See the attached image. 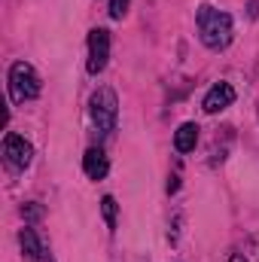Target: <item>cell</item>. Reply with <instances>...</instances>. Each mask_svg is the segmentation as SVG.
Here are the masks:
<instances>
[{"instance_id":"1","label":"cell","mask_w":259,"mask_h":262,"mask_svg":"<svg viewBox=\"0 0 259 262\" xmlns=\"http://www.w3.org/2000/svg\"><path fill=\"white\" fill-rule=\"evenodd\" d=\"M198 34H201V43L207 49H226L232 43V15L229 12H220L213 6H198Z\"/></svg>"},{"instance_id":"2","label":"cell","mask_w":259,"mask_h":262,"mask_svg":"<svg viewBox=\"0 0 259 262\" xmlns=\"http://www.w3.org/2000/svg\"><path fill=\"white\" fill-rule=\"evenodd\" d=\"M40 89H43L40 85V76H37V70L31 64L15 61V64L9 67V92H12V101L15 104H25V101L37 98Z\"/></svg>"},{"instance_id":"3","label":"cell","mask_w":259,"mask_h":262,"mask_svg":"<svg viewBox=\"0 0 259 262\" xmlns=\"http://www.w3.org/2000/svg\"><path fill=\"white\" fill-rule=\"evenodd\" d=\"M116 116H119V101L113 89H98L92 95V122L98 125L101 134H110L116 128Z\"/></svg>"},{"instance_id":"4","label":"cell","mask_w":259,"mask_h":262,"mask_svg":"<svg viewBox=\"0 0 259 262\" xmlns=\"http://www.w3.org/2000/svg\"><path fill=\"white\" fill-rule=\"evenodd\" d=\"M110 58V31L95 28L89 34V73H101Z\"/></svg>"},{"instance_id":"5","label":"cell","mask_w":259,"mask_h":262,"mask_svg":"<svg viewBox=\"0 0 259 262\" xmlns=\"http://www.w3.org/2000/svg\"><path fill=\"white\" fill-rule=\"evenodd\" d=\"M3 156H6V162H9L12 168L25 171V168L31 165L34 146H31V143H28L21 134H6V140H3Z\"/></svg>"},{"instance_id":"6","label":"cell","mask_w":259,"mask_h":262,"mask_svg":"<svg viewBox=\"0 0 259 262\" xmlns=\"http://www.w3.org/2000/svg\"><path fill=\"white\" fill-rule=\"evenodd\" d=\"M235 101V89L229 82H217L207 95H204V113H220Z\"/></svg>"},{"instance_id":"7","label":"cell","mask_w":259,"mask_h":262,"mask_svg":"<svg viewBox=\"0 0 259 262\" xmlns=\"http://www.w3.org/2000/svg\"><path fill=\"white\" fill-rule=\"evenodd\" d=\"M82 168H85V174H89L92 180H104V177H107V171H110L107 152H104V149H98V146L85 149V156H82Z\"/></svg>"},{"instance_id":"8","label":"cell","mask_w":259,"mask_h":262,"mask_svg":"<svg viewBox=\"0 0 259 262\" xmlns=\"http://www.w3.org/2000/svg\"><path fill=\"white\" fill-rule=\"evenodd\" d=\"M195 143H198V125L195 122H183L177 134H174V146H177V152H192Z\"/></svg>"},{"instance_id":"9","label":"cell","mask_w":259,"mask_h":262,"mask_svg":"<svg viewBox=\"0 0 259 262\" xmlns=\"http://www.w3.org/2000/svg\"><path fill=\"white\" fill-rule=\"evenodd\" d=\"M18 241H21V253H25L31 262H37L40 256H43V247H40V238H37L34 229H21Z\"/></svg>"},{"instance_id":"10","label":"cell","mask_w":259,"mask_h":262,"mask_svg":"<svg viewBox=\"0 0 259 262\" xmlns=\"http://www.w3.org/2000/svg\"><path fill=\"white\" fill-rule=\"evenodd\" d=\"M101 210H104L107 226H110V229H116V198H113V195H104V201H101Z\"/></svg>"},{"instance_id":"11","label":"cell","mask_w":259,"mask_h":262,"mask_svg":"<svg viewBox=\"0 0 259 262\" xmlns=\"http://www.w3.org/2000/svg\"><path fill=\"white\" fill-rule=\"evenodd\" d=\"M128 3L131 0H110V15H113V18H122V15L128 12Z\"/></svg>"},{"instance_id":"12","label":"cell","mask_w":259,"mask_h":262,"mask_svg":"<svg viewBox=\"0 0 259 262\" xmlns=\"http://www.w3.org/2000/svg\"><path fill=\"white\" fill-rule=\"evenodd\" d=\"M21 216H25V220H40V216H43V207H40V204H25V207H21Z\"/></svg>"},{"instance_id":"13","label":"cell","mask_w":259,"mask_h":262,"mask_svg":"<svg viewBox=\"0 0 259 262\" xmlns=\"http://www.w3.org/2000/svg\"><path fill=\"white\" fill-rule=\"evenodd\" d=\"M250 15H253V18L259 15V0H253V3H250Z\"/></svg>"},{"instance_id":"14","label":"cell","mask_w":259,"mask_h":262,"mask_svg":"<svg viewBox=\"0 0 259 262\" xmlns=\"http://www.w3.org/2000/svg\"><path fill=\"white\" fill-rule=\"evenodd\" d=\"M229 262H247V259H244V256H238V253H235V256H229Z\"/></svg>"},{"instance_id":"15","label":"cell","mask_w":259,"mask_h":262,"mask_svg":"<svg viewBox=\"0 0 259 262\" xmlns=\"http://www.w3.org/2000/svg\"><path fill=\"white\" fill-rule=\"evenodd\" d=\"M46 262H55V259H52V256H49V259H46Z\"/></svg>"}]
</instances>
